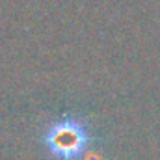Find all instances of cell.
Listing matches in <instances>:
<instances>
[{
    "instance_id": "cell-1",
    "label": "cell",
    "mask_w": 160,
    "mask_h": 160,
    "mask_svg": "<svg viewBox=\"0 0 160 160\" xmlns=\"http://www.w3.org/2000/svg\"><path fill=\"white\" fill-rule=\"evenodd\" d=\"M41 143L52 160H84L95 143V132L75 114H63L47 125Z\"/></svg>"
}]
</instances>
